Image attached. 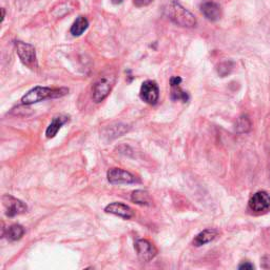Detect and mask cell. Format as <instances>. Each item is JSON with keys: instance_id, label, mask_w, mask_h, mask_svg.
<instances>
[{"instance_id": "obj_2", "label": "cell", "mask_w": 270, "mask_h": 270, "mask_svg": "<svg viewBox=\"0 0 270 270\" xmlns=\"http://www.w3.org/2000/svg\"><path fill=\"white\" fill-rule=\"evenodd\" d=\"M166 14L174 24L181 27L192 28L196 25L195 16L175 0L171 2L166 8Z\"/></svg>"}, {"instance_id": "obj_10", "label": "cell", "mask_w": 270, "mask_h": 270, "mask_svg": "<svg viewBox=\"0 0 270 270\" xmlns=\"http://www.w3.org/2000/svg\"><path fill=\"white\" fill-rule=\"evenodd\" d=\"M105 211L107 213L122 217L124 220H130L134 216V211L132 210L131 207L119 202H114L109 204L105 208Z\"/></svg>"}, {"instance_id": "obj_14", "label": "cell", "mask_w": 270, "mask_h": 270, "mask_svg": "<svg viewBox=\"0 0 270 270\" xmlns=\"http://www.w3.org/2000/svg\"><path fill=\"white\" fill-rule=\"evenodd\" d=\"M217 235V231L214 229H206L204 231H202L201 233L197 234L194 240H193V245L195 247H200L203 245H206L210 243L211 241H213L214 238Z\"/></svg>"}, {"instance_id": "obj_11", "label": "cell", "mask_w": 270, "mask_h": 270, "mask_svg": "<svg viewBox=\"0 0 270 270\" xmlns=\"http://www.w3.org/2000/svg\"><path fill=\"white\" fill-rule=\"evenodd\" d=\"M201 11L204 16L208 20H211V22H215L221 17V8L214 2L203 3L201 5Z\"/></svg>"}, {"instance_id": "obj_3", "label": "cell", "mask_w": 270, "mask_h": 270, "mask_svg": "<svg viewBox=\"0 0 270 270\" xmlns=\"http://www.w3.org/2000/svg\"><path fill=\"white\" fill-rule=\"evenodd\" d=\"M115 81L116 76L114 73H108L100 76L92 88V98L94 102L98 103L103 99H106L112 88L114 87Z\"/></svg>"}, {"instance_id": "obj_12", "label": "cell", "mask_w": 270, "mask_h": 270, "mask_svg": "<svg viewBox=\"0 0 270 270\" xmlns=\"http://www.w3.org/2000/svg\"><path fill=\"white\" fill-rule=\"evenodd\" d=\"M182 82V78L179 76H174L170 79L171 86V98L173 100H182L183 102H187L189 100V96L185 91H183L180 87Z\"/></svg>"}, {"instance_id": "obj_9", "label": "cell", "mask_w": 270, "mask_h": 270, "mask_svg": "<svg viewBox=\"0 0 270 270\" xmlns=\"http://www.w3.org/2000/svg\"><path fill=\"white\" fill-rule=\"evenodd\" d=\"M250 209L256 213L266 212L270 208V195L266 191H258L249 201Z\"/></svg>"}, {"instance_id": "obj_5", "label": "cell", "mask_w": 270, "mask_h": 270, "mask_svg": "<svg viewBox=\"0 0 270 270\" xmlns=\"http://www.w3.org/2000/svg\"><path fill=\"white\" fill-rule=\"evenodd\" d=\"M140 97L148 105H155L160 97V90L157 82L152 80L144 81L140 90Z\"/></svg>"}, {"instance_id": "obj_7", "label": "cell", "mask_w": 270, "mask_h": 270, "mask_svg": "<svg viewBox=\"0 0 270 270\" xmlns=\"http://www.w3.org/2000/svg\"><path fill=\"white\" fill-rule=\"evenodd\" d=\"M3 203L6 208V214L9 217H13L19 214H23L28 210L27 205L16 197L6 194L3 196Z\"/></svg>"}, {"instance_id": "obj_1", "label": "cell", "mask_w": 270, "mask_h": 270, "mask_svg": "<svg viewBox=\"0 0 270 270\" xmlns=\"http://www.w3.org/2000/svg\"><path fill=\"white\" fill-rule=\"evenodd\" d=\"M69 90L66 88L51 89L46 87H35L30 90L23 96L22 102L24 105H33V103L43 101L49 98H57L68 94Z\"/></svg>"}, {"instance_id": "obj_16", "label": "cell", "mask_w": 270, "mask_h": 270, "mask_svg": "<svg viewBox=\"0 0 270 270\" xmlns=\"http://www.w3.org/2000/svg\"><path fill=\"white\" fill-rule=\"evenodd\" d=\"M25 234V229L20 225H11L7 228L6 236L10 241H18Z\"/></svg>"}, {"instance_id": "obj_8", "label": "cell", "mask_w": 270, "mask_h": 270, "mask_svg": "<svg viewBox=\"0 0 270 270\" xmlns=\"http://www.w3.org/2000/svg\"><path fill=\"white\" fill-rule=\"evenodd\" d=\"M135 250L141 262L148 263L158 254L157 248L147 240H139L135 243Z\"/></svg>"}, {"instance_id": "obj_13", "label": "cell", "mask_w": 270, "mask_h": 270, "mask_svg": "<svg viewBox=\"0 0 270 270\" xmlns=\"http://www.w3.org/2000/svg\"><path fill=\"white\" fill-rule=\"evenodd\" d=\"M68 121H69V117H67V116L54 117L53 120H52L51 123L49 124V127L46 131V137L48 139H53L55 135L58 133V131L61 129V127Z\"/></svg>"}, {"instance_id": "obj_21", "label": "cell", "mask_w": 270, "mask_h": 270, "mask_svg": "<svg viewBox=\"0 0 270 270\" xmlns=\"http://www.w3.org/2000/svg\"><path fill=\"white\" fill-rule=\"evenodd\" d=\"M2 12H3V20H4V18H5V9L4 8L2 9Z\"/></svg>"}, {"instance_id": "obj_18", "label": "cell", "mask_w": 270, "mask_h": 270, "mask_svg": "<svg viewBox=\"0 0 270 270\" xmlns=\"http://www.w3.org/2000/svg\"><path fill=\"white\" fill-rule=\"evenodd\" d=\"M152 2H153V0H133V4H134L135 7L142 8V7L150 5Z\"/></svg>"}, {"instance_id": "obj_20", "label": "cell", "mask_w": 270, "mask_h": 270, "mask_svg": "<svg viewBox=\"0 0 270 270\" xmlns=\"http://www.w3.org/2000/svg\"><path fill=\"white\" fill-rule=\"evenodd\" d=\"M111 2L114 4V5H120L123 0H111Z\"/></svg>"}, {"instance_id": "obj_6", "label": "cell", "mask_w": 270, "mask_h": 270, "mask_svg": "<svg viewBox=\"0 0 270 270\" xmlns=\"http://www.w3.org/2000/svg\"><path fill=\"white\" fill-rule=\"evenodd\" d=\"M108 181L113 185L119 184H134L139 183L140 180L131 172L120 168H112L107 173Z\"/></svg>"}, {"instance_id": "obj_17", "label": "cell", "mask_w": 270, "mask_h": 270, "mask_svg": "<svg viewBox=\"0 0 270 270\" xmlns=\"http://www.w3.org/2000/svg\"><path fill=\"white\" fill-rule=\"evenodd\" d=\"M131 200L135 204L145 205V206L150 205V203H151V200H150V196H149L148 192L144 191V190H137V191H134L132 193Z\"/></svg>"}, {"instance_id": "obj_19", "label": "cell", "mask_w": 270, "mask_h": 270, "mask_svg": "<svg viewBox=\"0 0 270 270\" xmlns=\"http://www.w3.org/2000/svg\"><path fill=\"white\" fill-rule=\"evenodd\" d=\"M240 269H253V265L251 264H249V263H245L243 265H240V267H238Z\"/></svg>"}, {"instance_id": "obj_15", "label": "cell", "mask_w": 270, "mask_h": 270, "mask_svg": "<svg viewBox=\"0 0 270 270\" xmlns=\"http://www.w3.org/2000/svg\"><path fill=\"white\" fill-rule=\"evenodd\" d=\"M89 27V22L85 16H78L75 22L72 25L70 32L73 36H80Z\"/></svg>"}, {"instance_id": "obj_4", "label": "cell", "mask_w": 270, "mask_h": 270, "mask_svg": "<svg viewBox=\"0 0 270 270\" xmlns=\"http://www.w3.org/2000/svg\"><path fill=\"white\" fill-rule=\"evenodd\" d=\"M15 47L20 61H22L26 67L31 70H35L38 68L35 48L32 45L23 43V41H16Z\"/></svg>"}]
</instances>
